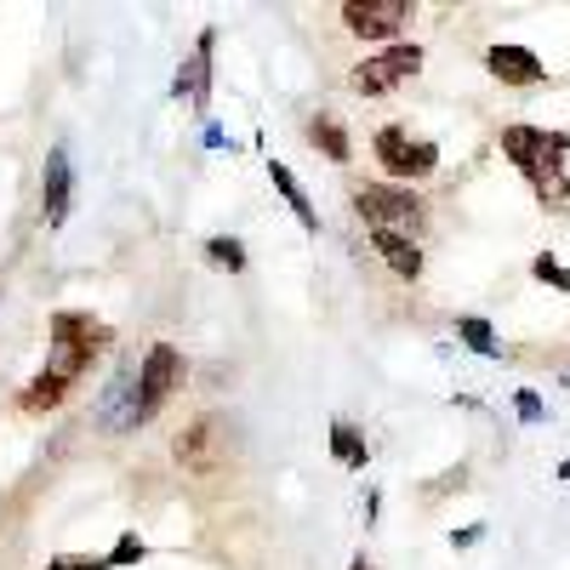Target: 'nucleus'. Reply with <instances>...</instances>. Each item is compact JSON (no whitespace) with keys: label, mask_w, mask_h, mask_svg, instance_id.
I'll list each match as a JSON object with an SVG mask.
<instances>
[{"label":"nucleus","mask_w":570,"mask_h":570,"mask_svg":"<svg viewBox=\"0 0 570 570\" xmlns=\"http://www.w3.org/2000/svg\"><path fill=\"white\" fill-rule=\"evenodd\" d=\"M104 343H109V325L86 320V314H58V320H52V365H46L35 383H29L23 405H29V411H52V405L69 394L75 376L91 365V354H104Z\"/></svg>","instance_id":"nucleus-1"},{"label":"nucleus","mask_w":570,"mask_h":570,"mask_svg":"<svg viewBox=\"0 0 570 570\" xmlns=\"http://www.w3.org/2000/svg\"><path fill=\"white\" fill-rule=\"evenodd\" d=\"M354 212L371 223V228H389V234H411L422 223V200L411 188H394V183H365L354 188Z\"/></svg>","instance_id":"nucleus-2"},{"label":"nucleus","mask_w":570,"mask_h":570,"mask_svg":"<svg viewBox=\"0 0 570 570\" xmlns=\"http://www.w3.org/2000/svg\"><path fill=\"white\" fill-rule=\"evenodd\" d=\"M502 155L519 171H542V166H564L559 155H570V131H542V126H508L502 131Z\"/></svg>","instance_id":"nucleus-3"},{"label":"nucleus","mask_w":570,"mask_h":570,"mask_svg":"<svg viewBox=\"0 0 570 570\" xmlns=\"http://www.w3.org/2000/svg\"><path fill=\"white\" fill-rule=\"evenodd\" d=\"M183 383V360H177V348L171 343H155L149 354H142V371H137V416L149 422L160 405H166V394Z\"/></svg>","instance_id":"nucleus-4"},{"label":"nucleus","mask_w":570,"mask_h":570,"mask_svg":"<svg viewBox=\"0 0 570 570\" xmlns=\"http://www.w3.org/2000/svg\"><path fill=\"white\" fill-rule=\"evenodd\" d=\"M422 69V46H389V52H376L354 69V91H365V98H383V91H394L400 80H411Z\"/></svg>","instance_id":"nucleus-5"},{"label":"nucleus","mask_w":570,"mask_h":570,"mask_svg":"<svg viewBox=\"0 0 570 570\" xmlns=\"http://www.w3.org/2000/svg\"><path fill=\"white\" fill-rule=\"evenodd\" d=\"M376 160L389 166V177H428L440 166V149H434V142H422V137L411 142L400 126H389V131H376Z\"/></svg>","instance_id":"nucleus-6"},{"label":"nucleus","mask_w":570,"mask_h":570,"mask_svg":"<svg viewBox=\"0 0 570 570\" xmlns=\"http://www.w3.org/2000/svg\"><path fill=\"white\" fill-rule=\"evenodd\" d=\"M411 18H416L411 0H348V7H343V23H348L354 35H365V40H389V35H400Z\"/></svg>","instance_id":"nucleus-7"},{"label":"nucleus","mask_w":570,"mask_h":570,"mask_svg":"<svg viewBox=\"0 0 570 570\" xmlns=\"http://www.w3.org/2000/svg\"><path fill=\"white\" fill-rule=\"evenodd\" d=\"M485 69H491L502 86H537V80L548 75L531 46H491V52H485Z\"/></svg>","instance_id":"nucleus-8"},{"label":"nucleus","mask_w":570,"mask_h":570,"mask_svg":"<svg viewBox=\"0 0 570 570\" xmlns=\"http://www.w3.org/2000/svg\"><path fill=\"white\" fill-rule=\"evenodd\" d=\"M177 98H188L195 109L212 104V29L195 40V52H188L183 69H177Z\"/></svg>","instance_id":"nucleus-9"},{"label":"nucleus","mask_w":570,"mask_h":570,"mask_svg":"<svg viewBox=\"0 0 570 570\" xmlns=\"http://www.w3.org/2000/svg\"><path fill=\"white\" fill-rule=\"evenodd\" d=\"M98 422L104 428H137L142 416H137V389H131V365H120L115 376H109V389H104V400H98Z\"/></svg>","instance_id":"nucleus-10"},{"label":"nucleus","mask_w":570,"mask_h":570,"mask_svg":"<svg viewBox=\"0 0 570 570\" xmlns=\"http://www.w3.org/2000/svg\"><path fill=\"white\" fill-rule=\"evenodd\" d=\"M217 428H223L217 416H200L188 434H177V462L195 468V473H212V468H217V440H223Z\"/></svg>","instance_id":"nucleus-11"},{"label":"nucleus","mask_w":570,"mask_h":570,"mask_svg":"<svg viewBox=\"0 0 570 570\" xmlns=\"http://www.w3.org/2000/svg\"><path fill=\"white\" fill-rule=\"evenodd\" d=\"M69 188H75L69 155H63V149H52V155H46V183H40V206H46V223H63V217H69Z\"/></svg>","instance_id":"nucleus-12"},{"label":"nucleus","mask_w":570,"mask_h":570,"mask_svg":"<svg viewBox=\"0 0 570 570\" xmlns=\"http://www.w3.org/2000/svg\"><path fill=\"white\" fill-rule=\"evenodd\" d=\"M371 246L383 252V263L400 274V279H416L422 274V252H416V240L411 234H389V228H371Z\"/></svg>","instance_id":"nucleus-13"},{"label":"nucleus","mask_w":570,"mask_h":570,"mask_svg":"<svg viewBox=\"0 0 570 570\" xmlns=\"http://www.w3.org/2000/svg\"><path fill=\"white\" fill-rule=\"evenodd\" d=\"M268 177H274V188H279V195H285V206H292V212H297V223H303V228H320V217H314V206H308V195H303V188H297V177H292V171H285L279 160H268Z\"/></svg>","instance_id":"nucleus-14"},{"label":"nucleus","mask_w":570,"mask_h":570,"mask_svg":"<svg viewBox=\"0 0 570 570\" xmlns=\"http://www.w3.org/2000/svg\"><path fill=\"white\" fill-rule=\"evenodd\" d=\"M308 137L320 142V149H325L331 160H348V131H343L337 120H331V115H320V120L308 126Z\"/></svg>","instance_id":"nucleus-15"},{"label":"nucleus","mask_w":570,"mask_h":570,"mask_svg":"<svg viewBox=\"0 0 570 570\" xmlns=\"http://www.w3.org/2000/svg\"><path fill=\"white\" fill-rule=\"evenodd\" d=\"M206 257H212L217 268H228V274L246 268V246L234 240V234H217V240H206Z\"/></svg>","instance_id":"nucleus-16"},{"label":"nucleus","mask_w":570,"mask_h":570,"mask_svg":"<svg viewBox=\"0 0 570 570\" xmlns=\"http://www.w3.org/2000/svg\"><path fill=\"white\" fill-rule=\"evenodd\" d=\"M331 451H337V462H348V468H365V440L354 434L348 422L331 428Z\"/></svg>","instance_id":"nucleus-17"},{"label":"nucleus","mask_w":570,"mask_h":570,"mask_svg":"<svg viewBox=\"0 0 570 570\" xmlns=\"http://www.w3.org/2000/svg\"><path fill=\"white\" fill-rule=\"evenodd\" d=\"M456 331L468 337V348H480V354H497V331L485 320H456Z\"/></svg>","instance_id":"nucleus-18"},{"label":"nucleus","mask_w":570,"mask_h":570,"mask_svg":"<svg viewBox=\"0 0 570 570\" xmlns=\"http://www.w3.org/2000/svg\"><path fill=\"white\" fill-rule=\"evenodd\" d=\"M537 279H548V285H559V292L570 297V274L553 263V257H537Z\"/></svg>","instance_id":"nucleus-19"},{"label":"nucleus","mask_w":570,"mask_h":570,"mask_svg":"<svg viewBox=\"0 0 570 570\" xmlns=\"http://www.w3.org/2000/svg\"><path fill=\"white\" fill-rule=\"evenodd\" d=\"M131 559H142V542H137V537H120L115 553H109V564H131Z\"/></svg>","instance_id":"nucleus-20"},{"label":"nucleus","mask_w":570,"mask_h":570,"mask_svg":"<svg viewBox=\"0 0 570 570\" xmlns=\"http://www.w3.org/2000/svg\"><path fill=\"white\" fill-rule=\"evenodd\" d=\"M513 411H519V422H537V416H542V400H537V394H519Z\"/></svg>","instance_id":"nucleus-21"},{"label":"nucleus","mask_w":570,"mask_h":570,"mask_svg":"<svg viewBox=\"0 0 570 570\" xmlns=\"http://www.w3.org/2000/svg\"><path fill=\"white\" fill-rule=\"evenodd\" d=\"M52 570H109V559H52Z\"/></svg>","instance_id":"nucleus-22"},{"label":"nucleus","mask_w":570,"mask_h":570,"mask_svg":"<svg viewBox=\"0 0 570 570\" xmlns=\"http://www.w3.org/2000/svg\"><path fill=\"white\" fill-rule=\"evenodd\" d=\"M354 570H371V564H365V559H354Z\"/></svg>","instance_id":"nucleus-23"}]
</instances>
